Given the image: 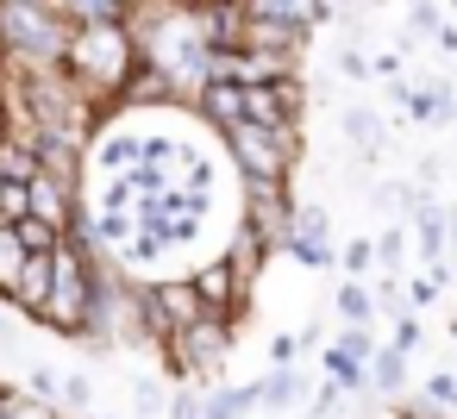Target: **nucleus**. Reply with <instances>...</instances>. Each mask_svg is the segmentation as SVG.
<instances>
[{"mask_svg":"<svg viewBox=\"0 0 457 419\" xmlns=\"http://www.w3.org/2000/svg\"><path fill=\"white\" fill-rule=\"evenodd\" d=\"M70 20L51 7V0H0V76H32V70H63L70 51Z\"/></svg>","mask_w":457,"mask_h":419,"instance_id":"obj_1","label":"nucleus"},{"mask_svg":"<svg viewBox=\"0 0 457 419\" xmlns=\"http://www.w3.org/2000/svg\"><path fill=\"white\" fill-rule=\"evenodd\" d=\"M132 70H138V45H132L126 26H76V32H70L63 76H70L88 101H101L107 119H113V94H120V82H126Z\"/></svg>","mask_w":457,"mask_h":419,"instance_id":"obj_2","label":"nucleus"},{"mask_svg":"<svg viewBox=\"0 0 457 419\" xmlns=\"http://www.w3.org/2000/svg\"><path fill=\"white\" fill-rule=\"evenodd\" d=\"M232 338H238V325H226V319H207V325H188V332H176L157 357H163V369H170V382L182 388V382H195V388H220L226 382V357H232Z\"/></svg>","mask_w":457,"mask_h":419,"instance_id":"obj_3","label":"nucleus"},{"mask_svg":"<svg viewBox=\"0 0 457 419\" xmlns=\"http://www.w3.org/2000/svg\"><path fill=\"white\" fill-rule=\"evenodd\" d=\"M220 138H226V151H232V163H238V176H245V182H288V176H295V163H301L282 138H270V132H263V126H251V119L226 126Z\"/></svg>","mask_w":457,"mask_h":419,"instance_id":"obj_4","label":"nucleus"},{"mask_svg":"<svg viewBox=\"0 0 457 419\" xmlns=\"http://www.w3.org/2000/svg\"><path fill=\"white\" fill-rule=\"evenodd\" d=\"M138 282H145V307H151V319H157L163 344H170L176 332H188V325H207V319H213L188 269H182V275H138Z\"/></svg>","mask_w":457,"mask_h":419,"instance_id":"obj_5","label":"nucleus"},{"mask_svg":"<svg viewBox=\"0 0 457 419\" xmlns=\"http://www.w3.org/2000/svg\"><path fill=\"white\" fill-rule=\"evenodd\" d=\"M195 275V288H201V300H207V313L213 319H226V325H245V313H251V294H257V282L232 263V257H213V263H195L188 269Z\"/></svg>","mask_w":457,"mask_h":419,"instance_id":"obj_6","label":"nucleus"},{"mask_svg":"<svg viewBox=\"0 0 457 419\" xmlns=\"http://www.w3.org/2000/svg\"><path fill=\"white\" fill-rule=\"evenodd\" d=\"M145 107H182V94H176V82L157 70V63H145L138 57V70L120 82V94H113V119L120 113H145Z\"/></svg>","mask_w":457,"mask_h":419,"instance_id":"obj_7","label":"nucleus"},{"mask_svg":"<svg viewBox=\"0 0 457 419\" xmlns=\"http://www.w3.org/2000/svg\"><path fill=\"white\" fill-rule=\"evenodd\" d=\"M307 394H313V375H307V369H295V363H282V369L257 375V400H263L270 413H295V419H301Z\"/></svg>","mask_w":457,"mask_h":419,"instance_id":"obj_8","label":"nucleus"},{"mask_svg":"<svg viewBox=\"0 0 457 419\" xmlns=\"http://www.w3.org/2000/svg\"><path fill=\"white\" fill-rule=\"evenodd\" d=\"M51 288H57V263L51 257H26V269H20V282H13V313H26L32 325H38V313L51 307Z\"/></svg>","mask_w":457,"mask_h":419,"instance_id":"obj_9","label":"nucleus"},{"mask_svg":"<svg viewBox=\"0 0 457 419\" xmlns=\"http://www.w3.org/2000/svg\"><path fill=\"white\" fill-rule=\"evenodd\" d=\"M338 132H345V144L357 151V163H376V157H382V119H376V107L345 101V107H338Z\"/></svg>","mask_w":457,"mask_h":419,"instance_id":"obj_10","label":"nucleus"},{"mask_svg":"<svg viewBox=\"0 0 457 419\" xmlns=\"http://www.w3.org/2000/svg\"><path fill=\"white\" fill-rule=\"evenodd\" d=\"M126 169H138V132H101L95 144H88V176H126Z\"/></svg>","mask_w":457,"mask_h":419,"instance_id":"obj_11","label":"nucleus"},{"mask_svg":"<svg viewBox=\"0 0 457 419\" xmlns=\"http://www.w3.org/2000/svg\"><path fill=\"white\" fill-rule=\"evenodd\" d=\"M195 113H201L213 132H226V126L245 119V88H232V82H207V88L195 94Z\"/></svg>","mask_w":457,"mask_h":419,"instance_id":"obj_12","label":"nucleus"},{"mask_svg":"<svg viewBox=\"0 0 457 419\" xmlns=\"http://www.w3.org/2000/svg\"><path fill=\"white\" fill-rule=\"evenodd\" d=\"M320 363H326V382H332V388H345V394H351L357 407H363V400L376 394V388H370V363H357L351 350L326 344V350H320Z\"/></svg>","mask_w":457,"mask_h":419,"instance_id":"obj_13","label":"nucleus"},{"mask_svg":"<svg viewBox=\"0 0 457 419\" xmlns=\"http://www.w3.org/2000/svg\"><path fill=\"white\" fill-rule=\"evenodd\" d=\"M245 13H263V20H282V26L313 32V26H326V20H332V0H251Z\"/></svg>","mask_w":457,"mask_h":419,"instance_id":"obj_14","label":"nucleus"},{"mask_svg":"<svg viewBox=\"0 0 457 419\" xmlns=\"http://www.w3.org/2000/svg\"><path fill=\"white\" fill-rule=\"evenodd\" d=\"M263 400H257V382H245V388H201V419H251Z\"/></svg>","mask_w":457,"mask_h":419,"instance_id":"obj_15","label":"nucleus"},{"mask_svg":"<svg viewBox=\"0 0 457 419\" xmlns=\"http://www.w3.org/2000/svg\"><path fill=\"white\" fill-rule=\"evenodd\" d=\"M370 388H376L382 400H401V394H407V350L382 344V350L370 357Z\"/></svg>","mask_w":457,"mask_h":419,"instance_id":"obj_16","label":"nucleus"},{"mask_svg":"<svg viewBox=\"0 0 457 419\" xmlns=\"http://www.w3.org/2000/svg\"><path fill=\"white\" fill-rule=\"evenodd\" d=\"M332 313H338L345 325H376V319H382V313H376V294H370L363 282H351V275L332 288Z\"/></svg>","mask_w":457,"mask_h":419,"instance_id":"obj_17","label":"nucleus"},{"mask_svg":"<svg viewBox=\"0 0 457 419\" xmlns=\"http://www.w3.org/2000/svg\"><path fill=\"white\" fill-rule=\"evenodd\" d=\"M282 244H332V213L320 207V201H295V226L282 232Z\"/></svg>","mask_w":457,"mask_h":419,"instance_id":"obj_18","label":"nucleus"},{"mask_svg":"<svg viewBox=\"0 0 457 419\" xmlns=\"http://www.w3.org/2000/svg\"><path fill=\"white\" fill-rule=\"evenodd\" d=\"M26 244H20V232L13 226H0V307L13 300V282H20V269H26Z\"/></svg>","mask_w":457,"mask_h":419,"instance_id":"obj_19","label":"nucleus"},{"mask_svg":"<svg viewBox=\"0 0 457 419\" xmlns=\"http://www.w3.org/2000/svg\"><path fill=\"white\" fill-rule=\"evenodd\" d=\"M57 407H63V413H76V419H88V413H95V375H88V369H63Z\"/></svg>","mask_w":457,"mask_h":419,"instance_id":"obj_20","label":"nucleus"},{"mask_svg":"<svg viewBox=\"0 0 457 419\" xmlns=\"http://www.w3.org/2000/svg\"><path fill=\"white\" fill-rule=\"evenodd\" d=\"M88 207H95V213H138V194H132V182H126V176H107V182H101V194H95Z\"/></svg>","mask_w":457,"mask_h":419,"instance_id":"obj_21","label":"nucleus"},{"mask_svg":"<svg viewBox=\"0 0 457 419\" xmlns=\"http://www.w3.org/2000/svg\"><path fill=\"white\" fill-rule=\"evenodd\" d=\"M13 232H20V244H26L32 257H51V251L63 244V232H57V226H45V219H32V213H26V219H13Z\"/></svg>","mask_w":457,"mask_h":419,"instance_id":"obj_22","label":"nucleus"},{"mask_svg":"<svg viewBox=\"0 0 457 419\" xmlns=\"http://www.w3.org/2000/svg\"><path fill=\"white\" fill-rule=\"evenodd\" d=\"M401 257H407V232L401 226H382L376 232V275H401Z\"/></svg>","mask_w":457,"mask_h":419,"instance_id":"obj_23","label":"nucleus"},{"mask_svg":"<svg viewBox=\"0 0 457 419\" xmlns=\"http://www.w3.org/2000/svg\"><path fill=\"white\" fill-rule=\"evenodd\" d=\"M132 413H138V419L170 413V394H163V382H157V375H132Z\"/></svg>","mask_w":457,"mask_h":419,"instance_id":"obj_24","label":"nucleus"},{"mask_svg":"<svg viewBox=\"0 0 457 419\" xmlns=\"http://www.w3.org/2000/svg\"><path fill=\"white\" fill-rule=\"evenodd\" d=\"M338 269H345L351 282H363V275L376 269V238H363V232H357V238H351V244L338 251Z\"/></svg>","mask_w":457,"mask_h":419,"instance_id":"obj_25","label":"nucleus"},{"mask_svg":"<svg viewBox=\"0 0 457 419\" xmlns=\"http://www.w3.org/2000/svg\"><path fill=\"white\" fill-rule=\"evenodd\" d=\"M176 188H188V194H201V201H213V157H188L182 163V176H176Z\"/></svg>","mask_w":457,"mask_h":419,"instance_id":"obj_26","label":"nucleus"},{"mask_svg":"<svg viewBox=\"0 0 457 419\" xmlns=\"http://www.w3.org/2000/svg\"><path fill=\"white\" fill-rule=\"evenodd\" d=\"M326 344H338V350H351V357H357V363H370V357H376V350H382V344H376V332H370V325H338V332H332V338H326Z\"/></svg>","mask_w":457,"mask_h":419,"instance_id":"obj_27","label":"nucleus"},{"mask_svg":"<svg viewBox=\"0 0 457 419\" xmlns=\"http://www.w3.org/2000/svg\"><path fill=\"white\" fill-rule=\"evenodd\" d=\"M420 394H426V400H438V407L457 419V369H432V375L420 382Z\"/></svg>","mask_w":457,"mask_h":419,"instance_id":"obj_28","label":"nucleus"},{"mask_svg":"<svg viewBox=\"0 0 457 419\" xmlns=\"http://www.w3.org/2000/svg\"><path fill=\"white\" fill-rule=\"evenodd\" d=\"M7 419H70V413H63L57 400H38V394H26V388H20V394L7 400Z\"/></svg>","mask_w":457,"mask_h":419,"instance_id":"obj_29","label":"nucleus"},{"mask_svg":"<svg viewBox=\"0 0 457 419\" xmlns=\"http://www.w3.org/2000/svg\"><path fill=\"white\" fill-rule=\"evenodd\" d=\"M376 313H388V319H401L407 313V288H401V275H376Z\"/></svg>","mask_w":457,"mask_h":419,"instance_id":"obj_30","label":"nucleus"},{"mask_svg":"<svg viewBox=\"0 0 457 419\" xmlns=\"http://www.w3.org/2000/svg\"><path fill=\"white\" fill-rule=\"evenodd\" d=\"M438 26V0H407V38H432Z\"/></svg>","mask_w":457,"mask_h":419,"instance_id":"obj_31","label":"nucleus"},{"mask_svg":"<svg viewBox=\"0 0 457 419\" xmlns=\"http://www.w3.org/2000/svg\"><path fill=\"white\" fill-rule=\"evenodd\" d=\"M57 388H63V369H51V363H26V394L57 400Z\"/></svg>","mask_w":457,"mask_h":419,"instance_id":"obj_32","label":"nucleus"},{"mask_svg":"<svg viewBox=\"0 0 457 419\" xmlns=\"http://www.w3.org/2000/svg\"><path fill=\"white\" fill-rule=\"evenodd\" d=\"M388 325H395V332H388V344H395V350H407V357H413V350H420V338H426V325H420V319H413V307H407V313H401V319H388Z\"/></svg>","mask_w":457,"mask_h":419,"instance_id":"obj_33","label":"nucleus"},{"mask_svg":"<svg viewBox=\"0 0 457 419\" xmlns=\"http://www.w3.org/2000/svg\"><path fill=\"white\" fill-rule=\"evenodd\" d=\"M338 76H345V82H370V76H376V63H370L357 45H338Z\"/></svg>","mask_w":457,"mask_h":419,"instance_id":"obj_34","label":"nucleus"},{"mask_svg":"<svg viewBox=\"0 0 457 419\" xmlns=\"http://www.w3.org/2000/svg\"><path fill=\"white\" fill-rule=\"evenodd\" d=\"M26 213H32V194H26V182H7V188H0V219L13 226V219H26Z\"/></svg>","mask_w":457,"mask_h":419,"instance_id":"obj_35","label":"nucleus"},{"mask_svg":"<svg viewBox=\"0 0 457 419\" xmlns=\"http://www.w3.org/2000/svg\"><path fill=\"white\" fill-rule=\"evenodd\" d=\"M438 294H445V282H438V275H432V269H426V275H413V282H407V307H432V300H438Z\"/></svg>","mask_w":457,"mask_h":419,"instance_id":"obj_36","label":"nucleus"},{"mask_svg":"<svg viewBox=\"0 0 457 419\" xmlns=\"http://www.w3.org/2000/svg\"><path fill=\"white\" fill-rule=\"evenodd\" d=\"M170 419H201V388H195V382H182V388L170 394Z\"/></svg>","mask_w":457,"mask_h":419,"instance_id":"obj_37","label":"nucleus"},{"mask_svg":"<svg viewBox=\"0 0 457 419\" xmlns=\"http://www.w3.org/2000/svg\"><path fill=\"white\" fill-rule=\"evenodd\" d=\"M295 350H301V338H295V332L270 338V357H276V369H282V363H295Z\"/></svg>","mask_w":457,"mask_h":419,"instance_id":"obj_38","label":"nucleus"},{"mask_svg":"<svg viewBox=\"0 0 457 419\" xmlns=\"http://www.w3.org/2000/svg\"><path fill=\"white\" fill-rule=\"evenodd\" d=\"M438 176H445V157H438V151H426V157H420V188H432Z\"/></svg>","mask_w":457,"mask_h":419,"instance_id":"obj_39","label":"nucleus"},{"mask_svg":"<svg viewBox=\"0 0 457 419\" xmlns=\"http://www.w3.org/2000/svg\"><path fill=\"white\" fill-rule=\"evenodd\" d=\"M370 63H376V76H382V82H388V76H401V57H395V51H382V57H370Z\"/></svg>","mask_w":457,"mask_h":419,"instance_id":"obj_40","label":"nucleus"},{"mask_svg":"<svg viewBox=\"0 0 457 419\" xmlns=\"http://www.w3.org/2000/svg\"><path fill=\"white\" fill-rule=\"evenodd\" d=\"M432 45H438L445 57H457V26H438V32H432Z\"/></svg>","mask_w":457,"mask_h":419,"instance_id":"obj_41","label":"nucleus"},{"mask_svg":"<svg viewBox=\"0 0 457 419\" xmlns=\"http://www.w3.org/2000/svg\"><path fill=\"white\" fill-rule=\"evenodd\" d=\"M0 350H7V357H20V332L7 325V313H0Z\"/></svg>","mask_w":457,"mask_h":419,"instance_id":"obj_42","label":"nucleus"},{"mask_svg":"<svg viewBox=\"0 0 457 419\" xmlns=\"http://www.w3.org/2000/svg\"><path fill=\"white\" fill-rule=\"evenodd\" d=\"M113 7H120V13L132 20V13H151V7H163V0H113Z\"/></svg>","mask_w":457,"mask_h":419,"instance_id":"obj_43","label":"nucleus"},{"mask_svg":"<svg viewBox=\"0 0 457 419\" xmlns=\"http://www.w3.org/2000/svg\"><path fill=\"white\" fill-rule=\"evenodd\" d=\"M226 7H251V0H226Z\"/></svg>","mask_w":457,"mask_h":419,"instance_id":"obj_44","label":"nucleus"},{"mask_svg":"<svg viewBox=\"0 0 457 419\" xmlns=\"http://www.w3.org/2000/svg\"><path fill=\"white\" fill-rule=\"evenodd\" d=\"M0 63H7V51H0ZM0 88H7V76H0Z\"/></svg>","mask_w":457,"mask_h":419,"instance_id":"obj_45","label":"nucleus"},{"mask_svg":"<svg viewBox=\"0 0 457 419\" xmlns=\"http://www.w3.org/2000/svg\"><path fill=\"white\" fill-rule=\"evenodd\" d=\"M0 419H7V407H0Z\"/></svg>","mask_w":457,"mask_h":419,"instance_id":"obj_46","label":"nucleus"},{"mask_svg":"<svg viewBox=\"0 0 457 419\" xmlns=\"http://www.w3.org/2000/svg\"><path fill=\"white\" fill-rule=\"evenodd\" d=\"M88 419H101V413H88Z\"/></svg>","mask_w":457,"mask_h":419,"instance_id":"obj_47","label":"nucleus"},{"mask_svg":"<svg viewBox=\"0 0 457 419\" xmlns=\"http://www.w3.org/2000/svg\"><path fill=\"white\" fill-rule=\"evenodd\" d=\"M451 7H457V0H451Z\"/></svg>","mask_w":457,"mask_h":419,"instance_id":"obj_48","label":"nucleus"},{"mask_svg":"<svg viewBox=\"0 0 457 419\" xmlns=\"http://www.w3.org/2000/svg\"><path fill=\"white\" fill-rule=\"evenodd\" d=\"M0 226H7V219H0Z\"/></svg>","mask_w":457,"mask_h":419,"instance_id":"obj_49","label":"nucleus"}]
</instances>
